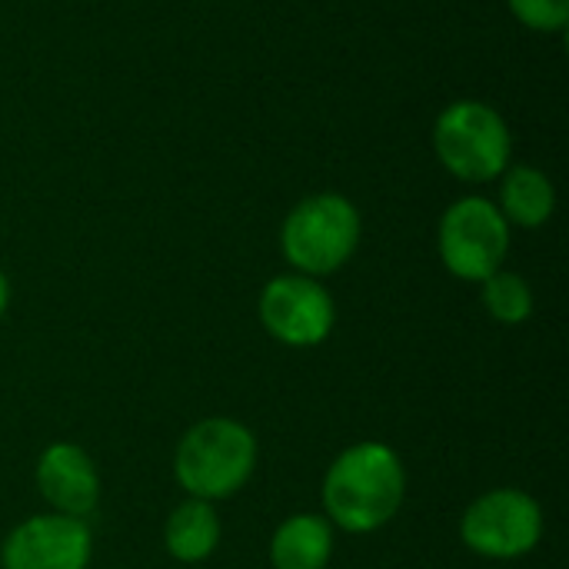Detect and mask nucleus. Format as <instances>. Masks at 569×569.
<instances>
[{
    "instance_id": "nucleus-11",
    "label": "nucleus",
    "mask_w": 569,
    "mask_h": 569,
    "mask_svg": "<svg viewBox=\"0 0 569 569\" xmlns=\"http://www.w3.org/2000/svg\"><path fill=\"white\" fill-rule=\"evenodd\" d=\"M500 213L510 227H523V230H537L543 227L553 210H557V190L553 180L530 167V163H517L507 167L500 173Z\"/></svg>"
},
{
    "instance_id": "nucleus-9",
    "label": "nucleus",
    "mask_w": 569,
    "mask_h": 569,
    "mask_svg": "<svg viewBox=\"0 0 569 569\" xmlns=\"http://www.w3.org/2000/svg\"><path fill=\"white\" fill-rule=\"evenodd\" d=\"M37 490L53 513L87 520L100 503V473L77 443H50L37 457Z\"/></svg>"
},
{
    "instance_id": "nucleus-13",
    "label": "nucleus",
    "mask_w": 569,
    "mask_h": 569,
    "mask_svg": "<svg viewBox=\"0 0 569 569\" xmlns=\"http://www.w3.org/2000/svg\"><path fill=\"white\" fill-rule=\"evenodd\" d=\"M480 297H483L487 313L497 323L520 327V323H527L533 317V290L513 270H497L493 277H487L480 283Z\"/></svg>"
},
{
    "instance_id": "nucleus-7",
    "label": "nucleus",
    "mask_w": 569,
    "mask_h": 569,
    "mask_svg": "<svg viewBox=\"0 0 569 569\" xmlns=\"http://www.w3.org/2000/svg\"><path fill=\"white\" fill-rule=\"evenodd\" d=\"M260 323L283 347H320L337 323L330 290L303 273H280L260 290Z\"/></svg>"
},
{
    "instance_id": "nucleus-1",
    "label": "nucleus",
    "mask_w": 569,
    "mask_h": 569,
    "mask_svg": "<svg viewBox=\"0 0 569 569\" xmlns=\"http://www.w3.org/2000/svg\"><path fill=\"white\" fill-rule=\"evenodd\" d=\"M320 500L330 527L353 537L377 533L407 500V467L400 453L380 440L353 443L330 463Z\"/></svg>"
},
{
    "instance_id": "nucleus-4",
    "label": "nucleus",
    "mask_w": 569,
    "mask_h": 569,
    "mask_svg": "<svg viewBox=\"0 0 569 569\" xmlns=\"http://www.w3.org/2000/svg\"><path fill=\"white\" fill-rule=\"evenodd\" d=\"M433 150L447 173L463 183L497 180L513 157V137L500 110L483 100H453L433 123Z\"/></svg>"
},
{
    "instance_id": "nucleus-8",
    "label": "nucleus",
    "mask_w": 569,
    "mask_h": 569,
    "mask_svg": "<svg viewBox=\"0 0 569 569\" xmlns=\"http://www.w3.org/2000/svg\"><path fill=\"white\" fill-rule=\"evenodd\" d=\"M93 557V537L87 520L63 513H40L17 523L3 547V569H87Z\"/></svg>"
},
{
    "instance_id": "nucleus-10",
    "label": "nucleus",
    "mask_w": 569,
    "mask_h": 569,
    "mask_svg": "<svg viewBox=\"0 0 569 569\" xmlns=\"http://www.w3.org/2000/svg\"><path fill=\"white\" fill-rule=\"evenodd\" d=\"M333 527L320 513H293L270 537L273 569H327L333 560Z\"/></svg>"
},
{
    "instance_id": "nucleus-14",
    "label": "nucleus",
    "mask_w": 569,
    "mask_h": 569,
    "mask_svg": "<svg viewBox=\"0 0 569 569\" xmlns=\"http://www.w3.org/2000/svg\"><path fill=\"white\" fill-rule=\"evenodd\" d=\"M507 7L537 33H563L569 27V0H507Z\"/></svg>"
},
{
    "instance_id": "nucleus-6",
    "label": "nucleus",
    "mask_w": 569,
    "mask_h": 569,
    "mask_svg": "<svg viewBox=\"0 0 569 569\" xmlns=\"http://www.w3.org/2000/svg\"><path fill=\"white\" fill-rule=\"evenodd\" d=\"M460 540L483 560H520L543 540V507L513 487L487 490L463 510Z\"/></svg>"
},
{
    "instance_id": "nucleus-5",
    "label": "nucleus",
    "mask_w": 569,
    "mask_h": 569,
    "mask_svg": "<svg viewBox=\"0 0 569 569\" xmlns=\"http://www.w3.org/2000/svg\"><path fill=\"white\" fill-rule=\"evenodd\" d=\"M437 250L443 267L467 283H483L503 270L510 253V223L487 197L453 200L437 227Z\"/></svg>"
},
{
    "instance_id": "nucleus-2",
    "label": "nucleus",
    "mask_w": 569,
    "mask_h": 569,
    "mask_svg": "<svg viewBox=\"0 0 569 569\" xmlns=\"http://www.w3.org/2000/svg\"><path fill=\"white\" fill-rule=\"evenodd\" d=\"M257 437L250 427L230 417H207L193 423L173 453V477L193 500H230L257 470Z\"/></svg>"
},
{
    "instance_id": "nucleus-3",
    "label": "nucleus",
    "mask_w": 569,
    "mask_h": 569,
    "mask_svg": "<svg viewBox=\"0 0 569 569\" xmlns=\"http://www.w3.org/2000/svg\"><path fill=\"white\" fill-rule=\"evenodd\" d=\"M363 220L353 200L343 193H313L303 197L280 227V250L293 273L330 277L350 263L360 247Z\"/></svg>"
},
{
    "instance_id": "nucleus-15",
    "label": "nucleus",
    "mask_w": 569,
    "mask_h": 569,
    "mask_svg": "<svg viewBox=\"0 0 569 569\" xmlns=\"http://www.w3.org/2000/svg\"><path fill=\"white\" fill-rule=\"evenodd\" d=\"M7 307H10V280H7V273L0 270V317L7 313Z\"/></svg>"
},
{
    "instance_id": "nucleus-12",
    "label": "nucleus",
    "mask_w": 569,
    "mask_h": 569,
    "mask_svg": "<svg viewBox=\"0 0 569 569\" xmlns=\"http://www.w3.org/2000/svg\"><path fill=\"white\" fill-rule=\"evenodd\" d=\"M223 537V523L217 517V507L207 500L187 497L163 527V547L177 563H203L217 553Z\"/></svg>"
}]
</instances>
